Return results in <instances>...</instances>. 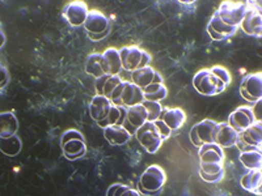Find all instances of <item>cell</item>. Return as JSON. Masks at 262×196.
Listing matches in <instances>:
<instances>
[{"label":"cell","mask_w":262,"mask_h":196,"mask_svg":"<svg viewBox=\"0 0 262 196\" xmlns=\"http://www.w3.org/2000/svg\"><path fill=\"white\" fill-rule=\"evenodd\" d=\"M167 181V176L163 167L159 165H151L144 170L140 176L138 187H139L140 195H158L163 190L164 184Z\"/></svg>","instance_id":"1"},{"label":"cell","mask_w":262,"mask_h":196,"mask_svg":"<svg viewBox=\"0 0 262 196\" xmlns=\"http://www.w3.org/2000/svg\"><path fill=\"white\" fill-rule=\"evenodd\" d=\"M122 68L127 72H134L139 68H144L151 62V57L147 51L138 46H125L119 51Z\"/></svg>","instance_id":"2"},{"label":"cell","mask_w":262,"mask_h":196,"mask_svg":"<svg viewBox=\"0 0 262 196\" xmlns=\"http://www.w3.org/2000/svg\"><path fill=\"white\" fill-rule=\"evenodd\" d=\"M249 4L244 2H223L216 11L222 21L231 27H240Z\"/></svg>","instance_id":"3"},{"label":"cell","mask_w":262,"mask_h":196,"mask_svg":"<svg viewBox=\"0 0 262 196\" xmlns=\"http://www.w3.org/2000/svg\"><path fill=\"white\" fill-rule=\"evenodd\" d=\"M135 135H137L140 145L151 155L156 153L163 144V139L159 134L158 127L155 126V123L149 122V120H147L142 127L138 128Z\"/></svg>","instance_id":"4"},{"label":"cell","mask_w":262,"mask_h":196,"mask_svg":"<svg viewBox=\"0 0 262 196\" xmlns=\"http://www.w3.org/2000/svg\"><path fill=\"white\" fill-rule=\"evenodd\" d=\"M217 123L210 119H205L202 122L196 123L190 130L191 143L196 146H201L205 143H215V132H216Z\"/></svg>","instance_id":"5"},{"label":"cell","mask_w":262,"mask_h":196,"mask_svg":"<svg viewBox=\"0 0 262 196\" xmlns=\"http://www.w3.org/2000/svg\"><path fill=\"white\" fill-rule=\"evenodd\" d=\"M243 98L249 102H257L262 97V76L261 74L247 75L240 85Z\"/></svg>","instance_id":"6"},{"label":"cell","mask_w":262,"mask_h":196,"mask_svg":"<svg viewBox=\"0 0 262 196\" xmlns=\"http://www.w3.org/2000/svg\"><path fill=\"white\" fill-rule=\"evenodd\" d=\"M216 76L210 69H201L193 79V85L198 93L202 95L214 97L216 95Z\"/></svg>","instance_id":"7"},{"label":"cell","mask_w":262,"mask_h":196,"mask_svg":"<svg viewBox=\"0 0 262 196\" xmlns=\"http://www.w3.org/2000/svg\"><path fill=\"white\" fill-rule=\"evenodd\" d=\"M148 120V116H147V110L146 107L143 106V104H138L134 106L127 107V113H126V119L125 123H123V127L133 135H135L137 130L139 127L144 125V123Z\"/></svg>","instance_id":"8"},{"label":"cell","mask_w":262,"mask_h":196,"mask_svg":"<svg viewBox=\"0 0 262 196\" xmlns=\"http://www.w3.org/2000/svg\"><path fill=\"white\" fill-rule=\"evenodd\" d=\"M88 13H90V9H88L86 4L84 3V2H81V0L70 2V3L64 7V11H63L64 18L69 21V24L72 25V27H80V25H84Z\"/></svg>","instance_id":"9"},{"label":"cell","mask_w":262,"mask_h":196,"mask_svg":"<svg viewBox=\"0 0 262 196\" xmlns=\"http://www.w3.org/2000/svg\"><path fill=\"white\" fill-rule=\"evenodd\" d=\"M256 122L254 118L253 109L247 106H240L237 107L233 113H231L228 118V125L236 131V132H242V131L247 130L249 126H252Z\"/></svg>","instance_id":"10"},{"label":"cell","mask_w":262,"mask_h":196,"mask_svg":"<svg viewBox=\"0 0 262 196\" xmlns=\"http://www.w3.org/2000/svg\"><path fill=\"white\" fill-rule=\"evenodd\" d=\"M84 28L90 34H101L105 30L111 28V22H109V18L104 15L102 12L97 11V9H92L90 11L88 16H86V20L84 22Z\"/></svg>","instance_id":"11"},{"label":"cell","mask_w":262,"mask_h":196,"mask_svg":"<svg viewBox=\"0 0 262 196\" xmlns=\"http://www.w3.org/2000/svg\"><path fill=\"white\" fill-rule=\"evenodd\" d=\"M244 33L250 37H261L262 33V16L256 8H249L240 24Z\"/></svg>","instance_id":"12"},{"label":"cell","mask_w":262,"mask_h":196,"mask_svg":"<svg viewBox=\"0 0 262 196\" xmlns=\"http://www.w3.org/2000/svg\"><path fill=\"white\" fill-rule=\"evenodd\" d=\"M159 119L163 120L170 130L176 131L180 130L184 126V123L186 122V114L180 107H173V109L163 107V111H161Z\"/></svg>","instance_id":"13"},{"label":"cell","mask_w":262,"mask_h":196,"mask_svg":"<svg viewBox=\"0 0 262 196\" xmlns=\"http://www.w3.org/2000/svg\"><path fill=\"white\" fill-rule=\"evenodd\" d=\"M131 78H133V83L139 86V88H142V89L151 85L152 83H163V78L160 76V74L156 72L149 65L131 72Z\"/></svg>","instance_id":"14"},{"label":"cell","mask_w":262,"mask_h":196,"mask_svg":"<svg viewBox=\"0 0 262 196\" xmlns=\"http://www.w3.org/2000/svg\"><path fill=\"white\" fill-rule=\"evenodd\" d=\"M144 101V95L142 88L135 85L130 81H123V90L121 95V105L125 107L134 106Z\"/></svg>","instance_id":"15"},{"label":"cell","mask_w":262,"mask_h":196,"mask_svg":"<svg viewBox=\"0 0 262 196\" xmlns=\"http://www.w3.org/2000/svg\"><path fill=\"white\" fill-rule=\"evenodd\" d=\"M238 132H236L228 123H217L216 132H215V143L222 148H231L236 145Z\"/></svg>","instance_id":"16"},{"label":"cell","mask_w":262,"mask_h":196,"mask_svg":"<svg viewBox=\"0 0 262 196\" xmlns=\"http://www.w3.org/2000/svg\"><path fill=\"white\" fill-rule=\"evenodd\" d=\"M85 72L96 79L101 78L104 75H109V68H107L104 55L97 53L91 54L90 57L86 58Z\"/></svg>","instance_id":"17"},{"label":"cell","mask_w":262,"mask_h":196,"mask_svg":"<svg viewBox=\"0 0 262 196\" xmlns=\"http://www.w3.org/2000/svg\"><path fill=\"white\" fill-rule=\"evenodd\" d=\"M104 136L111 145H125L131 139V134L123 126H107L104 128Z\"/></svg>","instance_id":"18"},{"label":"cell","mask_w":262,"mask_h":196,"mask_svg":"<svg viewBox=\"0 0 262 196\" xmlns=\"http://www.w3.org/2000/svg\"><path fill=\"white\" fill-rule=\"evenodd\" d=\"M112 105H113V102L109 98H106L105 95L96 94L90 104L91 118L96 120V122L104 119L107 115V113H109V110H111Z\"/></svg>","instance_id":"19"},{"label":"cell","mask_w":262,"mask_h":196,"mask_svg":"<svg viewBox=\"0 0 262 196\" xmlns=\"http://www.w3.org/2000/svg\"><path fill=\"white\" fill-rule=\"evenodd\" d=\"M238 139L243 140L245 144L256 148H261L262 144V123L261 120H256L252 126L247 128V130L242 131L238 134Z\"/></svg>","instance_id":"20"},{"label":"cell","mask_w":262,"mask_h":196,"mask_svg":"<svg viewBox=\"0 0 262 196\" xmlns=\"http://www.w3.org/2000/svg\"><path fill=\"white\" fill-rule=\"evenodd\" d=\"M200 155L201 161L203 162H223L224 160V152L221 145L216 143H205L200 146Z\"/></svg>","instance_id":"21"},{"label":"cell","mask_w":262,"mask_h":196,"mask_svg":"<svg viewBox=\"0 0 262 196\" xmlns=\"http://www.w3.org/2000/svg\"><path fill=\"white\" fill-rule=\"evenodd\" d=\"M126 113H127V107L125 106H119V105H112L111 110L107 113V115L105 116L104 119L101 120H98L97 125L100 127L105 128L107 126H123L126 119Z\"/></svg>","instance_id":"22"},{"label":"cell","mask_w":262,"mask_h":196,"mask_svg":"<svg viewBox=\"0 0 262 196\" xmlns=\"http://www.w3.org/2000/svg\"><path fill=\"white\" fill-rule=\"evenodd\" d=\"M18 128V120L12 111L0 114V139L11 137L16 135Z\"/></svg>","instance_id":"23"},{"label":"cell","mask_w":262,"mask_h":196,"mask_svg":"<svg viewBox=\"0 0 262 196\" xmlns=\"http://www.w3.org/2000/svg\"><path fill=\"white\" fill-rule=\"evenodd\" d=\"M62 151L66 158H69L70 161H75L85 155L86 146L85 143H84V140L75 139L62 144Z\"/></svg>","instance_id":"24"},{"label":"cell","mask_w":262,"mask_h":196,"mask_svg":"<svg viewBox=\"0 0 262 196\" xmlns=\"http://www.w3.org/2000/svg\"><path fill=\"white\" fill-rule=\"evenodd\" d=\"M207 27L211 30H214L215 33H217L219 36H223L224 38H231V37H233L238 29V27H231V25L226 24L224 21H222V18L219 17V15L216 12L211 17Z\"/></svg>","instance_id":"25"},{"label":"cell","mask_w":262,"mask_h":196,"mask_svg":"<svg viewBox=\"0 0 262 196\" xmlns=\"http://www.w3.org/2000/svg\"><path fill=\"white\" fill-rule=\"evenodd\" d=\"M262 184V173L261 169H252L242 178V186L244 190L249 192L257 193Z\"/></svg>","instance_id":"26"},{"label":"cell","mask_w":262,"mask_h":196,"mask_svg":"<svg viewBox=\"0 0 262 196\" xmlns=\"http://www.w3.org/2000/svg\"><path fill=\"white\" fill-rule=\"evenodd\" d=\"M142 90H143L144 100H147V101L160 102L165 100V97L168 95L167 86L163 83H152L151 85L146 86Z\"/></svg>","instance_id":"27"},{"label":"cell","mask_w":262,"mask_h":196,"mask_svg":"<svg viewBox=\"0 0 262 196\" xmlns=\"http://www.w3.org/2000/svg\"><path fill=\"white\" fill-rule=\"evenodd\" d=\"M105 62L109 68V75H119V72L122 71V62H121V55L117 48H107L104 51Z\"/></svg>","instance_id":"28"},{"label":"cell","mask_w":262,"mask_h":196,"mask_svg":"<svg viewBox=\"0 0 262 196\" xmlns=\"http://www.w3.org/2000/svg\"><path fill=\"white\" fill-rule=\"evenodd\" d=\"M240 161L247 169H261L262 166V153L261 149H254V151L242 152L240 153Z\"/></svg>","instance_id":"29"},{"label":"cell","mask_w":262,"mask_h":196,"mask_svg":"<svg viewBox=\"0 0 262 196\" xmlns=\"http://www.w3.org/2000/svg\"><path fill=\"white\" fill-rule=\"evenodd\" d=\"M21 140L17 135H13L11 137H4L0 140V149L4 155L9 156V157H15L21 152Z\"/></svg>","instance_id":"30"},{"label":"cell","mask_w":262,"mask_h":196,"mask_svg":"<svg viewBox=\"0 0 262 196\" xmlns=\"http://www.w3.org/2000/svg\"><path fill=\"white\" fill-rule=\"evenodd\" d=\"M107 196H139V191L134 190V188L128 187V186H125V184L121 183H114L113 186L107 188L106 191Z\"/></svg>","instance_id":"31"},{"label":"cell","mask_w":262,"mask_h":196,"mask_svg":"<svg viewBox=\"0 0 262 196\" xmlns=\"http://www.w3.org/2000/svg\"><path fill=\"white\" fill-rule=\"evenodd\" d=\"M121 83H122V80H121V78H119L118 75H109V78L106 79L104 86H102L101 95H105V97L111 100L112 95H113V93H114V90H116V88Z\"/></svg>","instance_id":"32"},{"label":"cell","mask_w":262,"mask_h":196,"mask_svg":"<svg viewBox=\"0 0 262 196\" xmlns=\"http://www.w3.org/2000/svg\"><path fill=\"white\" fill-rule=\"evenodd\" d=\"M142 104H143V106L146 107L147 116H148L149 122H155L156 119H159L161 111H163V106L160 105V102L147 101V100H144Z\"/></svg>","instance_id":"33"},{"label":"cell","mask_w":262,"mask_h":196,"mask_svg":"<svg viewBox=\"0 0 262 196\" xmlns=\"http://www.w3.org/2000/svg\"><path fill=\"white\" fill-rule=\"evenodd\" d=\"M210 71H211L219 80L223 81L227 86L231 84V74H229L228 69H226L224 67H222V65H215V67H211V68H210Z\"/></svg>","instance_id":"34"},{"label":"cell","mask_w":262,"mask_h":196,"mask_svg":"<svg viewBox=\"0 0 262 196\" xmlns=\"http://www.w3.org/2000/svg\"><path fill=\"white\" fill-rule=\"evenodd\" d=\"M201 170L207 174H216L223 172V162H203L201 161Z\"/></svg>","instance_id":"35"},{"label":"cell","mask_w":262,"mask_h":196,"mask_svg":"<svg viewBox=\"0 0 262 196\" xmlns=\"http://www.w3.org/2000/svg\"><path fill=\"white\" fill-rule=\"evenodd\" d=\"M154 123H155V126H156V127H158L159 134H160V136H161V139H163V141H165V140H167V139H169L170 134H172V130H170V128L168 127V126L163 122V120H160V119H156V120Z\"/></svg>","instance_id":"36"},{"label":"cell","mask_w":262,"mask_h":196,"mask_svg":"<svg viewBox=\"0 0 262 196\" xmlns=\"http://www.w3.org/2000/svg\"><path fill=\"white\" fill-rule=\"evenodd\" d=\"M200 176L201 178H202L205 182H207V183H217V182H221L222 179H223L224 173L219 172L216 173V174H207V173L200 170Z\"/></svg>","instance_id":"37"},{"label":"cell","mask_w":262,"mask_h":196,"mask_svg":"<svg viewBox=\"0 0 262 196\" xmlns=\"http://www.w3.org/2000/svg\"><path fill=\"white\" fill-rule=\"evenodd\" d=\"M75 139H79V140H84V136L81 132H79L78 130H69L66 131L64 134L62 135V141H60V144H64L67 143V141H70V140H75Z\"/></svg>","instance_id":"38"},{"label":"cell","mask_w":262,"mask_h":196,"mask_svg":"<svg viewBox=\"0 0 262 196\" xmlns=\"http://www.w3.org/2000/svg\"><path fill=\"white\" fill-rule=\"evenodd\" d=\"M0 71H2V83H0V86H2V88H4V86H6L7 84H8V81H9L8 71H7L6 65H2Z\"/></svg>","instance_id":"39"},{"label":"cell","mask_w":262,"mask_h":196,"mask_svg":"<svg viewBox=\"0 0 262 196\" xmlns=\"http://www.w3.org/2000/svg\"><path fill=\"white\" fill-rule=\"evenodd\" d=\"M109 32H111V28L105 30L104 33H101V34H95V36H93V34H90V38L92 39V41H100V39L105 38V37H106L107 34H109Z\"/></svg>","instance_id":"40"},{"label":"cell","mask_w":262,"mask_h":196,"mask_svg":"<svg viewBox=\"0 0 262 196\" xmlns=\"http://www.w3.org/2000/svg\"><path fill=\"white\" fill-rule=\"evenodd\" d=\"M207 33H209L210 37H211V38L214 39V41H224V39H227V38H224L223 36H219V34H217V33H215L214 30L210 29L209 27H207Z\"/></svg>","instance_id":"41"},{"label":"cell","mask_w":262,"mask_h":196,"mask_svg":"<svg viewBox=\"0 0 262 196\" xmlns=\"http://www.w3.org/2000/svg\"><path fill=\"white\" fill-rule=\"evenodd\" d=\"M4 45V33H3V29H2V47H3Z\"/></svg>","instance_id":"42"}]
</instances>
